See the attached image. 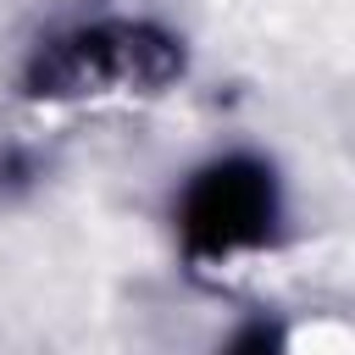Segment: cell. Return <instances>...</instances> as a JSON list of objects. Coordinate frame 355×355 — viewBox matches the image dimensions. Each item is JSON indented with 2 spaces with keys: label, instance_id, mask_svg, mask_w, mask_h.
Masks as SVG:
<instances>
[{
  "label": "cell",
  "instance_id": "obj_1",
  "mask_svg": "<svg viewBox=\"0 0 355 355\" xmlns=\"http://www.w3.org/2000/svg\"><path fill=\"white\" fill-rule=\"evenodd\" d=\"M189 50L161 22L105 17L78 22L55 39H44L22 67V94L44 105H78V100H144L183 78Z\"/></svg>",
  "mask_w": 355,
  "mask_h": 355
},
{
  "label": "cell",
  "instance_id": "obj_2",
  "mask_svg": "<svg viewBox=\"0 0 355 355\" xmlns=\"http://www.w3.org/2000/svg\"><path fill=\"white\" fill-rule=\"evenodd\" d=\"M283 222V183L261 155H216L189 172L178 194V239L194 261H227L272 244Z\"/></svg>",
  "mask_w": 355,
  "mask_h": 355
},
{
  "label": "cell",
  "instance_id": "obj_3",
  "mask_svg": "<svg viewBox=\"0 0 355 355\" xmlns=\"http://www.w3.org/2000/svg\"><path fill=\"white\" fill-rule=\"evenodd\" d=\"M222 355H288V333L272 316H250L244 327H233V338L222 344Z\"/></svg>",
  "mask_w": 355,
  "mask_h": 355
},
{
  "label": "cell",
  "instance_id": "obj_4",
  "mask_svg": "<svg viewBox=\"0 0 355 355\" xmlns=\"http://www.w3.org/2000/svg\"><path fill=\"white\" fill-rule=\"evenodd\" d=\"M33 178H39V161H33L28 150L6 144V150H0V194H17V189H28Z\"/></svg>",
  "mask_w": 355,
  "mask_h": 355
}]
</instances>
